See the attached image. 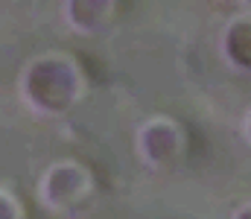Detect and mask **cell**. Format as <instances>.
<instances>
[{"mask_svg":"<svg viewBox=\"0 0 251 219\" xmlns=\"http://www.w3.org/2000/svg\"><path fill=\"white\" fill-rule=\"evenodd\" d=\"M94 193V178L79 161H53L35 184V196L44 211L56 217H76Z\"/></svg>","mask_w":251,"mask_h":219,"instance_id":"2","label":"cell"},{"mask_svg":"<svg viewBox=\"0 0 251 219\" xmlns=\"http://www.w3.org/2000/svg\"><path fill=\"white\" fill-rule=\"evenodd\" d=\"M249 211H251V208H249V202H246L243 208H237V211H234V217H231V219H249Z\"/></svg>","mask_w":251,"mask_h":219,"instance_id":"7","label":"cell"},{"mask_svg":"<svg viewBox=\"0 0 251 219\" xmlns=\"http://www.w3.org/2000/svg\"><path fill=\"white\" fill-rule=\"evenodd\" d=\"M114 18V0H64L62 21L76 35H100Z\"/></svg>","mask_w":251,"mask_h":219,"instance_id":"4","label":"cell"},{"mask_svg":"<svg viewBox=\"0 0 251 219\" xmlns=\"http://www.w3.org/2000/svg\"><path fill=\"white\" fill-rule=\"evenodd\" d=\"M219 56L222 62L237 73H249V56H251V18L249 12L237 15L228 21V26L219 35Z\"/></svg>","mask_w":251,"mask_h":219,"instance_id":"5","label":"cell"},{"mask_svg":"<svg viewBox=\"0 0 251 219\" xmlns=\"http://www.w3.org/2000/svg\"><path fill=\"white\" fill-rule=\"evenodd\" d=\"M134 152L152 172L173 170L184 155V129L173 117H149L134 132Z\"/></svg>","mask_w":251,"mask_h":219,"instance_id":"3","label":"cell"},{"mask_svg":"<svg viewBox=\"0 0 251 219\" xmlns=\"http://www.w3.org/2000/svg\"><path fill=\"white\" fill-rule=\"evenodd\" d=\"M18 97L38 120H56L85 97V73L64 53H41L18 73Z\"/></svg>","mask_w":251,"mask_h":219,"instance_id":"1","label":"cell"},{"mask_svg":"<svg viewBox=\"0 0 251 219\" xmlns=\"http://www.w3.org/2000/svg\"><path fill=\"white\" fill-rule=\"evenodd\" d=\"M0 219H24V208L15 199V193H9L6 187H0Z\"/></svg>","mask_w":251,"mask_h":219,"instance_id":"6","label":"cell"}]
</instances>
